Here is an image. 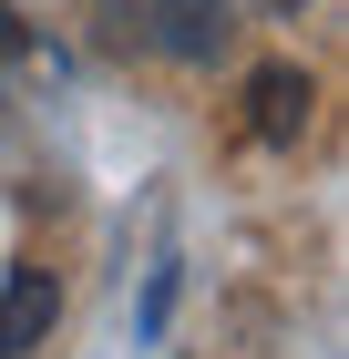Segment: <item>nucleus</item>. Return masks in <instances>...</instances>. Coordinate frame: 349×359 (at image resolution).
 I'll return each mask as SVG.
<instances>
[{
    "label": "nucleus",
    "instance_id": "3",
    "mask_svg": "<svg viewBox=\"0 0 349 359\" xmlns=\"http://www.w3.org/2000/svg\"><path fill=\"white\" fill-rule=\"evenodd\" d=\"M52 318H62V287H52V267H21L11 287H0V359L41 349V339H52Z\"/></svg>",
    "mask_w": 349,
    "mask_h": 359
},
{
    "label": "nucleus",
    "instance_id": "4",
    "mask_svg": "<svg viewBox=\"0 0 349 359\" xmlns=\"http://www.w3.org/2000/svg\"><path fill=\"white\" fill-rule=\"evenodd\" d=\"M0 52H31V31H21V11L0 0Z\"/></svg>",
    "mask_w": 349,
    "mask_h": 359
},
{
    "label": "nucleus",
    "instance_id": "2",
    "mask_svg": "<svg viewBox=\"0 0 349 359\" xmlns=\"http://www.w3.org/2000/svg\"><path fill=\"white\" fill-rule=\"evenodd\" d=\"M308 103H319V83H308L298 62H268V72L246 83V134L257 144H298L308 134Z\"/></svg>",
    "mask_w": 349,
    "mask_h": 359
},
{
    "label": "nucleus",
    "instance_id": "1",
    "mask_svg": "<svg viewBox=\"0 0 349 359\" xmlns=\"http://www.w3.org/2000/svg\"><path fill=\"white\" fill-rule=\"evenodd\" d=\"M134 21H144V52L216 62L226 41H237V0H134Z\"/></svg>",
    "mask_w": 349,
    "mask_h": 359
}]
</instances>
